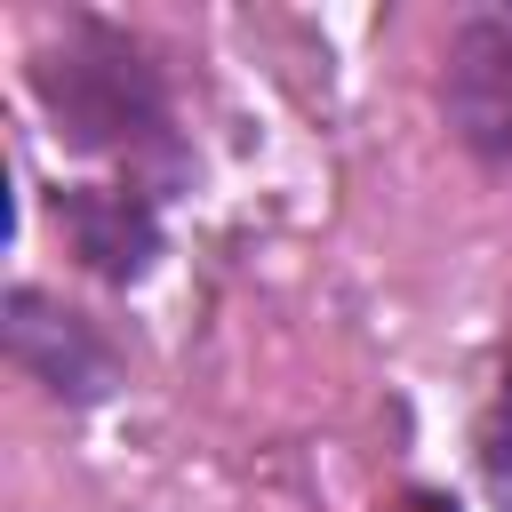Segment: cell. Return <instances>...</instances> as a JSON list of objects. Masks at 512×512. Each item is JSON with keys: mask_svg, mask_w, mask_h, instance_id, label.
Listing matches in <instances>:
<instances>
[{"mask_svg": "<svg viewBox=\"0 0 512 512\" xmlns=\"http://www.w3.org/2000/svg\"><path fill=\"white\" fill-rule=\"evenodd\" d=\"M488 488H496V504H512V392L496 400V424H488Z\"/></svg>", "mask_w": 512, "mask_h": 512, "instance_id": "cell-4", "label": "cell"}, {"mask_svg": "<svg viewBox=\"0 0 512 512\" xmlns=\"http://www.w3.org/2000/svg\"><path fill=\"white\" fill-rule=\"evenodd\" d=\"M64 224H72V248L104 280H136L152 264V248H160V216H152L144 192H72Z\"/></svg>", "mask_w": 512, "mask_h": 512, "instance_id": "cell-3", "label": "cell"}, {"mask_svg": "<svg viewBox=\"0 0 512 512\" xmlns=\"http://www.w3.org/2000/svg\"><path fill=\"white\" fill-rule=\"evenodd\" d=\"M440 104L488 168H512V8H480L448 32Z\"/></svg>", "mask_w": 512, "mask_h": 512, "instance_id": "cell-2", "label": "cell"}, {"mask_svg": "<svg viewBox=\"0 0 512 512\" xmlns=\"http://www.w3.org/2000/svg\"><path fill=\"white\" fill-rule=\"evenodd\" d=\"M40 96L56 112V136L80 144V152H128V144L168 128L152 64L120 32H104V24H72L64 56L40 64Z\"/></svg>", "mask_w": 512, "mask_h": 512, "instance_id": "cell-1", "label": "cell"}]
</instances>
